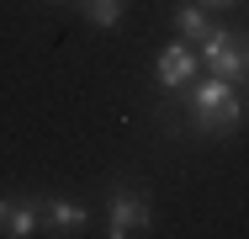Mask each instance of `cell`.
I'll return each instance as SVG.
<instances>
[{
	"mask_svg": "<svg viewBox=\"0 0 249 239\" xmlns=\"http://www.w3.org/2000/svg\"><path fill=\"white\" fill-rule=\"evenodd\" d=\"M239 122H244V91H233L223 75L201 80L196 91H191V128L196 133L228 139V133H239Z\"/></svg>",
	"mask_w": 249,
	"mask_h": 239,
	"instance_id": "6da1fadb",
	"label": "cell"
},
{
	"mask_svg": "<svg viewBox=\"0 0 249 239\" xmlns=\"http://www.w3.org/2000/svg\"><path fill=\"white\" fill-rule=\"evenodd\" d=\"M196 59L212 69V75H223L233 91H249V38H244V32L212 27V32L196 43Z\"/></svg>",
	"mask_w": 249,
	"mask_h": 239,
	"instance_id": "7a4b0ae2",
	"label": "cell"
},
{
	"mask_svg": "<svg viewBox=\"0 0 249 239\" xmlns=\"http://www.w3.org/2000/svg\"><path fill=\"white\" fill-rule=\"evenodd\" d=\"M106 234H111V239L149 234V197H143L138 186H111V207H106Z\"/></svg>",
	"mask_w": 249,
	"mask_h": 239,
	"instance_id": "3957f363",
	"label": "cell"
},
{
	"mask_svg": "<svg viewBox=\"0 0 249 239\" xmlns=\"http://www.w3.org/2000/svg\"><path fill=\"white\" fill-rule=\"evenodd\" d=\"M196 64H201V59H196V43H186V38H180V43H170L159 59H154V80H159L164 91H180V85H191Z\"/></svg>",
	"mask_w": 249,
	"mask_h": 239,
	"instance_id": "277c9868",
	"label": "cell"
},
{
	"mask_svg": "<svg viewBox=\"0 0 249 239\" xmlns=\"http://www.w3.org/2000/svg\"><path fill=\"white\" fill-rule=\"evenodd\" d=\"M43 229V207L32 202V197H21V202H11V197H0V234L5 239H27Z\"/></svg>",
	"mask_w": 249,
	"mask_h": 239,
	"instance_id": "5b68a950",
	"label": "cell"
},
{
	"mask_svg": "<svg viewBox=\"0 0 249 239\" xmlns=\"http://www.w3.org/2000/svg\"><path fill=\"white\" fill-rule=\"evenodd\" d=\"M90 223L85 202H43V234H74Z\"/></svg>",
	"mask_w": 249,
	"mask_h": 239,
	"instance_id": "8992f818",
	"label": "cell"
},
{
	"mask_svg": "<svg viewBox=\"0 0 249 239\" xmlns=\"http://www.w3.org/2000/svg\"><path fill=\"white\" fill-rule=\"evenodd\" d=\"M175 27H180V38H186V43H201V38L212 32L207 5H196V0H191V5H180V11H175Z\"/></svg>",
	"mask_w": 249,
	"mask_h": 239,
	"instance_id": "52a82bcc",
	"label": "cell"
},
{
	"mask_svg": "<svg viewBox=\"0 0 249 239\" xmlns=\"http://www.w3.org/2000/svg\"><path fill=\"white\" fill-rule=\"evenodd\" d=\"M85 16H90V27L111 32V27L122 21V0H85Z\"/></svg>",
	"mask_w": 249,
	"mask_h": 239,
	"instance_id": "ba28073f",
	"label": "cell"
},
{
	"mask_svg": "<svg viewBox=\"0 0 249 239\" xmlns=\"http://www.w3.org/2000/svg\"><path fill=\"white\" fill-rule=\"evenodd\" d=\"M196 5H207V11H228V5H239V0H196Z\"/></svg>",
	"mask_w": 249,
	"mask_h": 239,
	"instance_id": "9c48e42d",
	"label": "cell"
},
{
	"mask_svg": "<svg viewBox=\"0 0 249 239\" xmlns=\"http://www.w3.org/2000/svg\"><path fill=\"white\" fill-rule=\"evenodd\" d=\"M53 5H58V0H53Z\"/></svg>",
	"mask_w": 249,
	"mask_h": 239,
	"instance_id": "30bf717a",
	"label": "cell"
}]
</instances>
